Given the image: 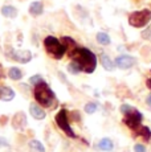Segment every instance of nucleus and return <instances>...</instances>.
<instances>
[{"mask_svg": "<svg viewBox=\"0 0 151 152\" xmlns=\"http://www.w3.org/2000/svg\"><path fill=\"white\" fill-rule=\"evenodd\" d=\"M70 58L81 66L84 73L86 74H92L97 68V56L93 53L92 50H89L88 48H81L78 46L74 50V53L70 56Z\"/></svg>", "mask_w": 151, "mask_h": 152, "instance_id": "obj_1", "label": "nucleus"}, {"mask_svg": "<svg viewBox=\"0 0 151 152\" xmlns=\"http://www.w3.org/2000/svg\"><path fill=\"white\" fill-rule=\"evenodd\" d=\"M33 95L36 102L40 103V106L43 107H53V104L57 102L54 91L49 87V85L45 81H43V82H40L39 85L34 86Z\"/></svg>", "mask_w": 151, "mask_h": 152, "instance_id": "obj_2", "label": "nucleus"}, {"mask_svg": "<svg viewBox=\"0 0 151 152\" xmlns=\"http://www.w3.org/2000/svg\"><path fill=\"white\" fill-rule=\"evenodd\" d=\"M44 48L46 53L54 58V60H61L65 56L66 49L62 45V42L54 36H46L44 39Z\"/></svg>", "mask_w": 151, "mask_h": 152, "instance_id": "obj_3", "label": "nucleus"}, {"mask_svg": "<svg viewBox=\"0 0 151 152\" xmlns=\"http://www.w3.org/2000/svg\"><path fill=\"white\" fill-rule=\"evenodd\" d=\"M129 24L134 28H143L151 21V11L150 10H141L134 11L129 15L127 19Z\"/></svg>", "mask_w": 151, "mask_h": 152, "instance_id": "obj_4", "label": "nucleus"}, {"mask_svg": "<svg viewBox=\"0 0 151 152\" xmlns=\"http://www.w3.org/2000/svg\"><path fill=\"white\" fill-rule=\"evenodd\" d=\"M54 121H56L57 126H59L61 130H62L66 134V136H69V138H73V139L77 138V135H76L74 131L72 130V127H70V122H69V113L65 109H61L59 113L56 114V116H54Z\"/></svg>", "mask_w": 151, "mask_h": 152, "instance_id": "obj_5", "label": "nucleus"}, {"mask_svg": "<svg viewBox=\"0 0 151 152\" xmlns=\"http://www.w3.org/2000/svg\"><path fill=\"white\" fill-rule=\"evenodd\" d=\"M142 121H143V115H142V113L138 111L136 109H134L133 111H130V113L125 114L123 121L122 122H123L129 128H131L133 131H136L142 126L141 124Z\"/></svg>", "mask_w": 151, "mask_h": 152, "instance_id": "obj_6", "label": "nucleus"}, {"mask_svg": "<svg viewBox=\"0 0 151 152\" xmlns=\"http://www.w3.org/2000/svg\"><path fill=\"white\" fill-rule=\"evenodd\" d=\"M7 56L11 58V60L16 61V62H20V64H28L32 60L31 50H27V49L15 50V49L10 48V53H7Z\"/></svg>", "mask_w": 151, "mask_h": 152, "instance_id": "obj_7", "label": "nucleus"}, {"mask_svg": "<svg viewBox=\"0 0 151 152\" xmlns=\"http://www.w3.org/2000/svg\"><path fill=\"white\" fill-rule=\"evenodd\" d=\"M114 64H115V68L122 69V70H127V69L133 68V66L135 65L136 60H135V57H133V56L121 54L114 60Z\"/></svg>", "mask_w": 151, "mask_h": 152, "instance_id": "obj_8", "label": "nucleus"}, {"mask_svg": "<svg viewBox=\"0 0 151 152\" xmlns=\"http://www.w3.org/2000/svg\"><path fill=\"white\" fill-rule=\"evenodd\" d=\"M11 123H12V127L15 128L16 131H23L27 127V116H25V114L23 113V111L16 113L15 115H13Z\"/></svg>", "mask_w": 151, "mask_h": 152, "instance_id": "obj_9", "label": "nucleus"}, {"mask_svg": "<svg viewBox=\"0 0 151 152\" xmlns=\"http://www.w3.org/2000/svg\"><path fill=\"white\" fill-rule=\"evenodd\" d=\"M29 114H31L32 118H34L36 121H43V119H45V116H46L45 110L37 103L29 104Z\"/></svg>", "mask_w": 151, "mask_h": 152, "instance_id": "obj_10", "label": "nucleus"}, {"mask_svg": "<svg viewBox=\"0 0 151 152\" xmlns=\"http://www.w3.org/2000/svg\"><path fill=\"white\" fill-rule=\"evenodd\" d=\"M16 93L12 87L10 86H0V101L3 102H11L13 98H15Z\"/></svg>", "mask_w": 151, "mask_h": 152, "instance_id": "obj_11", "label": "nucleus"}, {"mask_svg": "<svg viewBox=\"0 0 151 152\" xmlns=\"http://www.w3.org/2000/svg\"><path fill=\"white\" fill-rule=\"evenodd\" d=\"M61 42H62V45L65 46V49H66V52H68L69 57H70V56L74 53V50H76V49L78 48L77 42H76L74 40L72 39V37H68V36L62 37V39H61Z\"/></svg>", "mask_w": 151, "mask_h": 152, "instance_id": "obj_12", "label": "nucleus"}, {"mask_svg": "<svg viewBox=\"0 0 151 152\" xmlns=\"http://www.w3.org/2000/svg\"><path fill=\"white\" fill-rule=\"evenodd\" d=\"M100 64L102 65L103 69L107 70V72H113V70L115 69L114 61H113L111 58H110L107 54H105V53H102V54L100 56Z\"/></svg>", "mask_w": 151, "mask_h": 152, "instance_id": "obj_13", "label": "nucleus"}, {"mask_svg": "<svg viewBox=\"0 0 151 152\" xmlns=\"http://www.w3.org/2000/svg\"><path fill=\"white\" fill-rule=\"evenodd\" d=\"M28 11H29L32 16H40L44 12V4H43V1H39V0L37 1H32Z\"/></svg>", "mask_w": 151, "mask_h": 152, "instance_id": "obj_14", "label": "nucleus"}, {"mask_svg": "<svg viewBox=\"0 0 151 152\" xmlns=\"http://www.w3.org/2000/svg\"><path fill=\"white\" fill-rule=\"evenodd\" d=\"M98 148L101 151H105V152H110L114 150V143H113L111 139L109 138H102L98 142Z\"/></svg>", "mask_w": 151, "mask_h": 152, "instance_id": "obj_15", "label": "nucleus"}, {"mask_svg": "<svg viewBox=\"0 0 151 152\" xmlns=\"http://www.w3.org/2000/svg\"><path fill=\"white\" fill-rule=\"evenodd\" d=\"M1 15L4 17H8V19H15V17H17V10L13 5H3Z\"/></svg>", "mask_w": 151, "mask_h": 152, "instance_id": "obj_16", "label": "nucleus"}, {"mask_svg": "<svg viewBox=\"0 0 151 152\" xmlns=\"http://www.w3.org/2000/svg\"><path fill=\"white\" fill-rule=\"evenodd\" d=\"M24 75L23 70L20 68H16V66H12V68L8 69V77L11 78L12 81H20Z\"/></svg>", "mask_w": 151, "mask_h": 152, "instance_id": "obj_17", "label": "nucleus"}, {"mask_svg": "<svg viewBox=\"0 0 151 152\" xmlns=\"http://www.w3.org/2000/svg\"><path fill=\"white\" fill-rule=\"evenodd\" d=\"M135 132H136V135L141 136V138L143 140H146V142H149V140L151 139V130L147 127V126H141Z\"/></svg>", "mask_w": 151, "mask_h": 152, "instance_id": "obj_18", "label": "nucleus"}, {"mask_svg": "<svg viewBox=\"0 0 151 152\" xmlns=\"http://www.w3.org/2000/svg\"><path fill=\"white\" fill-rule=\"evenodd\" d=\"M28 145H29V150L33 151V152H45V147L44 144H43L40 140H31L29 143H28Z\"/></svg>", "mask_w": 151, "mask_h": 152, "instance_id": "obj_19", "label": "nucleus"}, {"mask_svg": "<svg viewBox=\"0 0 151 152\" xmlns=\"http://www.w3.org/2000/svg\"><path fill=\"white\" fill-rule=\"evenodd\" d=\"M95 39H97L98 44H101V45H110V42H111V40H110V36L105 32H98L97 36H95Z\"/></svg>", "mask_w": 151, "mask_h": 152, "instance_id": "obj_20", "label": "nucleus"}, {"mask_svg": "<svg viewBox=\"0 0 151 152\" xmlns=\"http://www.w3.org/2000/svg\"><path fill=\"white\" fill-rule=\"evenodd\" d=\"M68 72L70 73V74H78V73H81L82 72V69H81V66L78 65L76 61H73L72 60V62H69L68 64Z\"/></svg>", "mask_w": 151, "mask_h": 152, "instance_id": "obj_21", "label": "nucleus"}, {"mask_svg": "<svg viewBox=\"0 0 151 152\" xmlns=\"http://www.w3.org/2000/svg\"><path fill=\"white\" fill-rule=\"evenodd\" d=\"M98 110V103H95V102H88V103L85 104V107H84V111H85L86 114H94L95 111Z\"/></svg>", "mask_w": 151, "mask_h": 152, "instance_id": "obj_22", "label": "nucleus"}, {"mask_svg": "<svg viewBox=\"0 0 151 152\" xmlns=\"http://www.w3.org/2000/svg\"><path fill=\"white\" fill-rule=\"evenodd\" d=\"M44 81V78H43L41 74H34L32 75V77H29V85H32V86H36V85H39L40 82H43Z\"/></svg>", "mask_w": 151, "mask_h": 152, "instance_id": "obj_23", "label": "nucleus"}, {"mask_svg": "<svg viewBox=\"0 0 151 152\" xmlns=\"http://www.w3.org/2000/svg\"><path fill=\"white\" fill-rule=\"evenodd\" d=\"M135 107H133V106H130V104H127V103H123V104H121V107H119V111H121V114H127V113H130V111H133Z\"/></svg>", "mask_w": 151, "mask_h": 152, "instance_id": "obj_24", "label": "nucleus"}, {"mask_svg": "<svg viewBox=\"0 0 151 152\" xmlns=\"http://www.w3.org/2000/svg\"><path fill=\"white\" fill-rule=\"evenodd\" d=\"M134 152H147V148L144 144H141V143H136L134 145Z\"/></svg>", "mask_w": 151, "mask_h": 152, "instance_id": "obj_25", "label": "nucleus"}, {"mask_svg": "<svg viewBox=\"0 0 151 152\" xmlns=\"http://www.w3.org/2000/svg\"><path fill=\"white\" fill-rule=\"evenodd\" d=\"M142 37H143L144 40L151 39V27H149L147 29H144V31L142 32Z\"/></svg>", "mask_w": 151, "mask_h": 152, "instance_id": "obj_26", "label": "nucleus"}, {"mask_svg": "<svg viewBox=\"0 0 151 152\" xmlns=\"http://www.w3.org/2000/svg\"><path fill=\"white\" fill-rule=\"evenodd\" d=\"M4 147H10V142L5 138L0 136V148H4Z\"/></svg>", "mask_w": 151, "mask_h": 152, "instance_id": "obj_27", "label": "nucleus"}, {"mask_svg": "<svg viewBox=\"0 0 151 152\" xmlns=\"http://www.w3.org/2000/svg\"><path fill=\"white\" fill-rule=\"evenodd\" d=\"M72 115V119H73L74 122H78L81 119V116H80V111H73V113L70 114Z\"/></svg>", "mask_w": 151, "mask_h": 152, "instance_id": "obj_28", "label": "nucleus"}, {"mask_svg": "<svg viewBox=\"0 0 151 152\" xmlns=\"http://www.w3.org/2000/svg\"><path fill=\"white\" fill-rule=\"evenodd\" d=\"M146 103L149 104V106H151V93L149 95H147V98H146Z\"/></svg>", "mask_w": 151, "mask_h": 152, "instance_id": "obj_29", "label": "nucleus"}, {"mask_svg": "<svg viewBox=\"0 0 151 152\" xmlns=\"http://www.w3.org/2000/svg\"><path fill=\"white\" fill-rule=\"evenodd\" d=\"M146 86L151 90V75H150V78H147V81H146Z\"/></svg>", "mask_w": 151, "mask_h": 152, "instance_id": "obj_30", "label": "nucleus"}, {"mask_svg": "<svg viewBox=\"0 0 151 152\" xmlns=\"http://www.w3.org/2000/svg\"><path fill=\"white\" fill-rule=\"evenodd\" d=\"M1 77H3V68L0 66V78H1Z\"/></svg>", "mask_w": 151, "mask_h": 152, "instance_id": "obj_31", "label": "nucleus"}]
</instances>
